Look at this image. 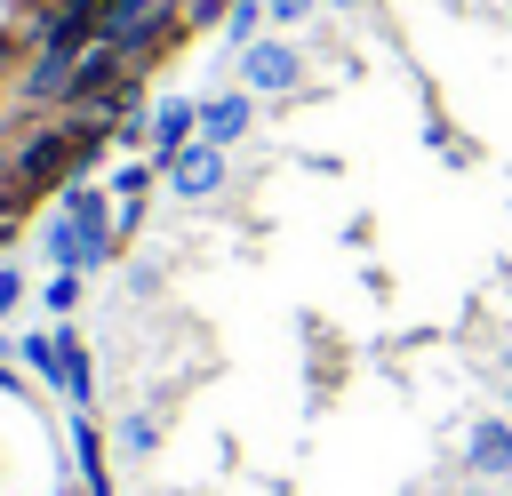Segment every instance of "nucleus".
Masks as SVG:
<instances>
[{
    "label": "nucleus",
    "mask_w": 512,
    "mask_h": 496,
    "mask_svg": "<svg viewBox=\"0 0 512 496\" xmlns=\"http://www.w3.org/2000/svg\"><path fill=\"white\" fill-rule=\"evenodd\" d=\"M176 24V0H112L104 16V48H152Z\"/></svg>",
    "instance_id": "1"
},
{
    "label": "nucleus",
    "mask_w": 512,
    "mask_h": 496,
    "mask_svg": "<svg viewBox=\"0 0 512 496\" xmlns=\"http://www.w3.org/2000/svg\"><path fill=\"white\" fill-rule=\"evenodd\" d=\"M240 80H248V96H288V88L304 80V56H296L288 40H256V48L240 56Z\"/></svg>",
    "instance_id": "2"
},
{
    "label": "nucleus",
    "mask_w": 512,
    "mask_h": 496,
    "mask_svg": "<svg viewBox=\"0 0 512 496\" xmlns=\"http://www.w3.org/2000/svg\"><path fill=\"white\" fill-rule=\"evenodd\" d=\"M464 472L488 480V488L512 480V424H504V416H480V424L464 432Z\"/></svg>",
    "instance_id": "3"
},
{
    "label": "nucleus",
    "mask_w": 512,
    "mask_h": 496,
    "mask_svg": "<svg viewBox=\"0 0 512 496\" xmlns=\"http://www.w3.org/2000/svg\"><path fill=\"white\" fill-rule=\"evenodd\" d=\"M168 176H176L184 200H208V192L224 184V144H184V152L168 160Z\"/></svg>",
    "instance_id": "4"
},
{
    "label": "nucleus",
    "mask_w": 512,
    "mask_h": 496,
    "mask_svg": "<svg viewBox=\"0 0 512 496\" xmlns=\"http://www.w3.org/2000/svg\"><path fill=\"white\" fill-rule=\"evenodd\" d=\"M248 120H256L248 96H216V104H200V144H240Z\"/></svg>",
    "instance_id": "5"
},
{
    "label": "nucleus",
    "mask_w": 512,
    "mask_h": 496,
    "mask_svg": "<svg viewBox=\"0 0 512 496\" xmlns=\"http://www.w3.org/2000/svg\"><path fill=\"white\" fill-rule=\"evenodd\" d=\"M192 128H200V104H184V96H168V104L152 112V144H160L168 160L184 152V136H192Z\"/></svg>",
    "instance_id": "6"
},
{
    "label": "nucleus",
    "mask_w": 512,
    "mask_h": 496,
    "mask_svg": "<svg viewBox=\"0 0 512 496\" xmlns=\"http://www.w3.org/2000/svg\"><path fill=\"white\" fill-rule=\"evenodd\" d=\"M264 16H272L264 0H240V8L224 16V48H240V56H248V48H256V24H264Z\"/></svg>",
    "instance_id": "7"
},
{
    "label": "nucleus",
    "mask_w": 512,
    "mask_h": 496,
    "mask_svg": "<svg viewBox=\"0 0 512 496\" xmlns=\"http://www.w3.org/2000/svg\"><path fill=\"white\" fill-rule=\"evenodd\" d=\"M152 440H160V416H128V424H120V448H128V456H144Z\"/></svg>",
    "instance_id": "8"
},
{
    "label": "nucleus",
    "mask_w": 512,
    "mask_h": 496,
    "mask_svg": "<svg viewBox=\"0 0 512 496\" xmlns=\"http://www.w3.org/2000/svg\"><path fill=\"white\" fill-rule=\"evenodd\" d=\"M264 8H272V24H304L320 0H264Z\"/></svg>",
    "instance_id": "9"
},
{
    "label": "nucleus",
    "mask_w": 512,
    "mask_h": 496,
    "mask_svg": "<svg viewBox=\"0 0 512 496\" xmlns=\"http://www.w3.org/2000/svg\"><path fill=\"white\" fill-rule=\"evenodd\" d=\"M0 304H16V280H8V272H0Z\"/></svg>",
    "instance_id": "10"
},
{
    "label": "nucleus",
    "mask_w": 512,
    "mask_h": 496,
    "mask_svg": "<svg viewBox=\"0 0 512 496\" xmlns=\"http://www.w3.org/2000/svg\"><path fill=\"white\" fill-rule=\"evenodd\" d=\"M464 496H496V488H488V480H472V488H464Z\"/></svg>",
    "instance_id": "11"
},
{
    "label": "nucleus",
    "mask_w": 512,
    "mask_h": 496,
    "mask_svg": "<svg viewBox=\"0 0 512 496\" xmlns=\"http://www.w3.org/2000/svg\"><path fill=\"white\" fill-rule=\"evenodd\" d=\"M496 416H504V424H512V392H504V408H496Z\"/></svg>",
    "instance_id": "12"
},
{
    "label": "nucleus",
    "mask_w": 512,
    "mask_h": 496,
    "mask_svg": "<svg viewBox=\"0 0 512 496\" xmlns=\"http://www.w3.org/2000/svg\"><path fill=\"white\" fill-rule=\"evenodd\" d=\"M328 8H360V0H328Z\"/></svg>",
    "instance_id": "13"
}]
</instances>
